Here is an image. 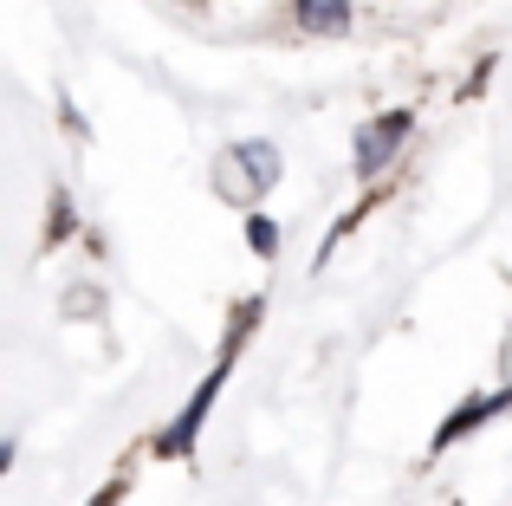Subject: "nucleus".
<instances>
[{
    "label": "nucleus",
    "mask_w": 512,
    "mask_h": 506,
    "mask_svg": "<svg viewBox=\"0 0 512 506\" xmlns=\"http://www.w3.org/2000/svg\"><path fill=\"white\" fill-rule=\"evenodd\" d=\"M227 364H234V344H227V351H221V364H214V370H208V383H201V390H195V396H188V409H182V416H175V429L163 435V455H188V442H195V429H201V409H208V403H214V390H221V377H227Z\"/></svg>",
    "instance_id": "nucleus-1"
},
{
    "label": "nucleus",
    "mask_w": 512,
    "mask_h": 506,
    "mask_svg": "<svg viewBox=\"0 0 512 506\" xmlns=\"http://www.w3.org/2000/svg\"><path fill=\"white\" fill-rule=\"evenodd\" d=\"M402 137H409V117H402V111L376 117L370 130H357V169H363V176H376V169L402 150Z\"/></svg>",
    "instance_id": "nucleus-2"
},
{
    "label": "nucleus",
    "mask_w": 512,
    "mask_h": 506,
    "mask_svg": "<svg viewBox=\"0 0 512 506\" xmlns=\"http://www.w3.org/2000/svg\"><path fill=\"white\" fill-rule=\"evenodd\" d=\"M512 403V390H500V396H480V403H467V409H454V416L448 422H441V435H435V448H454V442H461V435L467 429H480V422H487V416H500V409Z\"/></svg>",
    "instance_id": "nucleus-3"
},
{
    "label": "nucleus",
    "mask_w": 512,
    "mask_h": 506,
    "mask_svg": "<svg viewBox=\"0 0 512 506\" xmlns=\"http://www.w3.org/2000/svg\"><path fill=\"white\" fill-rule=\"evenodd\" d=\"M299 26L305 33H344L350 26V0H299Z\"/></svg>",
    "instance_id": "nucleus-4"
},
{
    "label": "nucleus",
    "mask_w": 512,
    "mask_h": 506,
    "mask_svg": "<svg viewBox=\"0 0 512 506\" xmlns=\"http://www.w3.org/2000/svg\"><path fill=\"white\" fill-rule=\"evenodd\" d=\"M234 163H247V176H253V189H260V195L279 182V150H273V143H240Z\"/></svg>",
    "instance_id": "nucleus-5"
},
{
    "label": "nucleus",
    "mask_w": 512,
    "mask_h": 506,
    "mask_svg": "<svg viewBox=\"0 0 512 506\" xmlns=\"http://www.w3.org/2000/svg\"><path fill=\"white\" fill-rule=\"evenodd\" d=\"M247 241H253V253H279V228H273L266 215H253V221H247Z\"/></svg>",
    "instance_id": "nucleus-6"
},
{
    "label": "nucleus",
    "mask_w": 512,
    "mask_h": 506,
    "mask_svg": "<svg viewBox=\"0 0 512 506\" xmlns=\"http://www.w3.org/2000/svg\"><path fill=\"white\" fill-rule=\"evenodd\" d=\"M91 506H117V487H104V494H98V500H91Z\"/></svg>",
    "instance_id": "nucleus-7"
}]
</instances>
